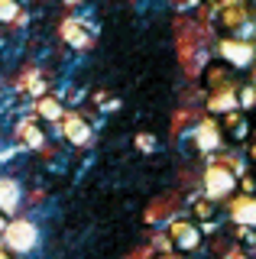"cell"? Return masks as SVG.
Segmentation results:
<instances>
[{
    "mask_svg": "<svg viewBox=\"0 0 256 259\" xmlns=\"http://www.w3.org/2000/svg\"><path fill=\"white\" fill-rule=\"evenodd\" d=\"M234 194H237V172L227 162H211L204 168V198L218 204V201H230Z\"/></svg>",
    "mask_w": 256,
    "mask_h": 259,
    "instance_id": "cell-1",
    "label": "cell"
},
{
    "mask_svg": "<svg viewBox=\"0 0 256 259\" xmlns=\"http://www.w3.org/2000/svg\"><path fill=\"white\" fill-rule=\"evenodd\" d=\"M0 240H4V249H7V253L23 256V253H29V249H36L39 227L33 221H23V217H17V221H7V230L0 233Z\"/></svg>",
    "mask_w": 256,
    "mask_h": 259,
    "instance_id": "cell-2",
    "label": "cell"
},
{
    "mask_svg": "<svg viewBox=\"0 0 256 259\" xmlns=\"http://www.w3.org/2000/svg\"><path fill=\"white\" fill-rule=\"evenodd\" d=\"M169 243L175 246V253H198L204 243V233L201 227L188 217H179V221L169 224Z\"/></svg>",
    "mask_w": 256,
    "mask_h": 259,
    "instance_id": "cell-3",
    "label": "cell"
},
{
    "mask_svg": "<svg viewBox=\"0 0 256 259\" xmlns=\"http://www.w3.org/2000/svg\"><path fill=\"white\" fill-rule=\"evenodd\" d=\"M218 52H221V62H227L230 68H250L256 62V46L246 42V39H221Z\"/></svg>",
    "mask_w": 256,
    "mask_h": 259,
    "instance_id": "cell-4",
    "label": "cell"
},
{
    "mask_svg": "<svg viewBox=\"0 0 256 259\" xmlns=\"http://www.w3.org/2000/svg\"><path fill=\"white\" fill-rule=\"evenodd\" d=\"M230 221L237 227H250L256 230V194H234L230 198Z\"/></svg>",
    "mask_w": 256,
    "mask_h": 259,
    "instance_id": "cell-5",
    "label": "cell"
},
{
    "mask_svg": "<svg viewBox=\"0 0 256 259\" xmlns=\"http://www.w3.org/2000/svg\"><path fill=\"white\" fill-rule=\"evenodd\" d=\"M62 136L71 146H88L91 143V123H88L81 113H65L62 117Z\"/></svg>",
    "mask_w": 256,
    "mask_h": 259,
    "instance_id": "cell-6",
    "label": "cell"
},
{
    "mask_svg": "<svg viewBox=\"0 0 256 259\" xmlns=\"http://www.w3.org/2000/svg\"><path fill=\"white\" fill-rule=\"evenodd\" d=\"M234 71H237V68H230L227 62H211V65L204 68V84H207V91L237 88V84H234Z\"/></svg>",
    "mask_w": 256,
    "mask_h": 259,
    "instance_id": "cell-7",
    "label": "cell"
},
{
    "mask_svg": "<svg viewBox=\"0 0 256 259\" xmlns=\"http://www.w3.org/2000/svg\"><path fill=\"white\" fill-rule=\"evenodd\" d=\"M207 110H211L214 117H227V113L240 110L237 88H224V91H211V94H207Z\"/></svg>",
    "mask_w": 256,
    "mask_h": 259,
    "instance_id": "cell-8",
    "label": "cell"
},
{
    "mask_svg": "<svg viewBox=\"0 0 256 259\" xmlns=\"http://www.w3.org/2000/svg\"><path fill=\"white\" fill-rule=\"evenodd\" d=\"M23 201V188L17 178H0V210L4 214H13Z\"/></svg>",
    "mask_w": 256,
    "mask_h": 259,
    "instance_id": "cell-9",
    "label": "cell"
},
{
    "mask_svg": "<svg viewBox=\"0 0 256 259\" xmlns=\"http://www.w3.org/2000/svg\"><path fill=\"white\" fill-rule=\"evenodd\" d=\"M195 143L201 152H214L221 149V126L214 123V120H204V123H198L195 130Z\"/></svg>",
    "mask_w": 256,
    "mask_h": 259,
    "instance_id": "cell-10",
    "label": "cell"
},
{
    "mask_svg": "<svg viewBox=\"0 0 256 259\" xmlns=\"http://www.w3.org/2000/svg\"><path fill=\"white\" fill-rule=\"evenodd\" d=\"M36 113H39V120H46V123H62V117H65V107H62L59 97L42 94V97L36 101Z\"/></svg>",
    "mask_w": 256,
    "mask_h": 259,
    "instance_id": "cell-11",
    "label": "cell"
},
{
    "mask_svg": "<svg viewBox=\"0 0 256 259\" xmlns=\"http://www.w3.org/2000/svg\"><path fill=\"white\" fill-rule=\"evenodd\" d=\"M20 140L26 149H42L46 146V133H42V126L33 123V120H23L20 123Z\"/></svg>",
    "mask_w": 256,
    "mask_h": 259,
    "instance_id": "cell-12",
    "label": "cell"
},
{
    "mask_svg": "<svg viewBox=\"0 0 256 259\" xmlns=\"http://www.w3.org/2000/svg\"><path fill=\"white\" fill-rule=\"evenodd\" d=\"M62 39H65L68 46H75V49H84L91 39H88V32H84V23H78V20H65L62 23Z\"/></svg>",
    "mask_w": 256,
    "mask_h": 259,
    "instance_id": "cell-13",
    "label": "cell"
},
{
    "mask_svg": "<svg viewBox=\"0 0 256 259\" xmlns=\"http://www.w3.org/2000/svg\"><path fill=\"white\" fill-rule=\"evenodd\" d=\"M224 130L230 133V140H246V136H250V123H246V117L240 110L224 117Z\"/></svg>",
    "mask_w": 256,
    "mask_h": 259,
    "instance_id": "cell-14",
    "label": "cell"
},
{
    "mask_svg": "<svg viewBox=\"0 0 256 259\" xmlns=\"http://www.w3.org/2000/svg\"><path fill=\"white\" fill-rule=\"evenodd\" d=\"M20 16V0H0V23H13Z\"/></svg>",
    "mask_w": 256,
    "mask_h": 259,
    "instance_id": "cell-15",
    "label": "cell"
},
{
    "mask_svg": "<svg viewBox=\"0 0 256 259\" xmlns=\"http://www.w3.org/2000/svg\"><path fill=\"white\" fill-rule=\"evenodd\" d=\"M237 101H240V110H253L256 107V88L253 84L240 88V91H237Z\"/></svg>",
    "mask_w": 256,
    "mask_h": 259,
    "instance_id": "cell-16",
    "label": "cell"
},
{
    "mask_svg": "<svg viewBox=\"0 0 256 259\" xmlns=\"http://www.w3.org/2000/svg\"><path fill=\"white\" fill-rule=\"evenodd\" d=\"M195 217H198V221H214V204L207 198H201L195 204Z\"/></svg>",
    "mask_w": 256,
    "mask_h": 259,
    "instance_id": "cell-17",
    "label": "cell"
},
{
    "mask_svg": "<svg viewBox=\"0 0 256 259\" xmlns=\"http://www.w3.org/2000/svg\"><path fill=\"white\" fill-rule=\"evenodd\" d=\"M137 146H143V149H153V136H140Z\"/></svg>",
    "mask_w": 256,
    "mask_h": 259,
    "instance_id": "cell-18",
    "label": "cell"
},
{
    "mask_svg": "<svg viewBox=\"0 0 256 259\" xmlns=\"http://www.w3.org/2000/svg\"><path fill=\"white\" fill-rule=\"evenodd\" d=\"M153 259H182L179 253H159V256H153Z\"/></svg>",
    "mask_w": 256,
    "mask_h": 259,
    "instance_id": "cell-19",
    "label": "cell"
},
{
    "mask_svg": "<svg viewBox=\"0 0 256 259\" xmlns=\"http://www.w3.org/2000/svg\"><path fill=\"white\" fill-rule=\"evenodd\" d=\"M4 230H7V214L0 210V233H4Z\"/></svg>",
    "mask_w": 256,
    "mask_h": 259,
    "instance_id": "cell-20",
    "label": "cell"
},
{
    "mask_svg": "<svg viewBox=\"0 0 256 259\" xmlns=\"http://www.w3.org/2000/svg\"><path fill=\"white\" fill-rule=\"evenodd\" d=\"M227 259H250V256H246V253H230Z\"/></svg>",
    "mask_w": 256,
    "mask_h": 259,
    "instance_id": "cell-21",
    "label": "cell"
},
{
    "mask_svg": "<svg viewBox=\"0 0 256 259\" xmlns=\"http://www.w3.org/2000/svg\"><path fill=\"white\" fill-rule=\"evenodd\" d=\"M0 259H13V253H7V249L0 246Z\"/></svg>",
    "mask_w": 256,
    "mask_h": 259,
    "instance_id": "cell-22",
    "label": "cell"
},
{
    "mask_svg": "<svg viewBox=\"0 0 256 259\" xmlns=\"http://www.w3.org/2000/svg\"><path fill=\"white\" fill-rule=\"evenodd\" d=\"M250 156H253V165H256V143H253V149H250Z\"/></svg>",
    "mask_w": 256,
    "mask_h": 259,
    "instance_id": "cell-23",
    "label": "cell"
},
{
    "mask_svg": "<svg viewBox=\"0 0 256 259\" xmlns=\"http://www.w3.org/2000/svg\"><path fill=\"white\" fill-rule=\"evenodd\" d=\"M253 88H256V71H253Z\"/></svg>",
    "mask_w": 256,
    "mask_h": 259,
    "instance_id": "cell-24",
    "label": "cell"
}]
</instances>
